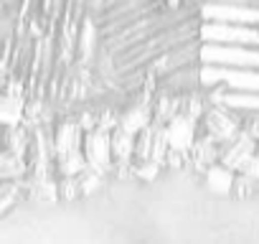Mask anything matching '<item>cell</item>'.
I'll use <instances>...</instances> for the list:
<instances>
[{
  "mask_svg": "<svg viewBox=\"0 0 259 244\" xmlns=\"http://www.w3.org/2000/svg\"><path fill=\"white\" fill-rule=\"evenodd\" d=\"M206 0H97L92 18L94 94L193 112L201 97Z\"/></svg>",
  "mask_w": 259,
  "mask_h": 244,
  "instance_id": "6da1fadb",
  "label": "cell"
},
{
  "mask_svg": "<svg viewBox=\"0 0 259 244\" xmlns=\"http://www.w3.org/2000/svg\"><path fill=\"white\" fill-rule=\"evenodd\" d=\"M198 82L206 104L259 114V0H206Z\"/></svg>",
  "mask_w": 259,
  "mask_h": 244,
  "instance_id": "7a4b0ae2",
  "label": "cell"
},
{
  "mask_svg": "<svg viewBox=\"0 0 259 244\" xmlns=\"http://www.w3.org/2000/svg\"><path fill=\"white\" fill-rule=\"evenodd\" d=\"M28 0H0V36H3Z\"/></svg>",
  "mask_w": 259,
  "mask_h": 244,
  "instance_id": "3957f363",
  "label": "cell"
}]
</instances>
